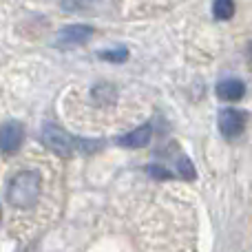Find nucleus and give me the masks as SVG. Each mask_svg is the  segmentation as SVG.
<instances>
[{
  "label": "nucleus",
  "instance_id": "f257e3e1",
  "mask_svg": "<svg viewBox=\"0 0 252 252\" xmlns=\"http://www.w3.org/2000/svg\"><path fill=\"white\" fill-rule=\"evenodd\" d=\"M42 190V177L38 170H20L9 179L7 201L13 208H33L40 199Z\"/></svg>",
  "mask_w": 252,
  "mask_h": 252
},
{
  "label": "nucleus",
  "instance_id": "f03ea898",
  "mask_svg": "<svg viewBox=\"0 0 252 252\" xmlns=\"http://www.w3.org/2000/svg\"><path fill=\"white\" fill-rule=\"evenodd\" d=\"M40 139H42V144L49 151L60 157H73V155H78V153L91 151V142L73 137V135L66 133V130L58 124H44L42 133H40Z\"/></svg>",
  "mask_w": 252,
  "mask_h": 252
},
{
  "label": "nucleus",
  "instance_id": "7ed1b4c3",
  "mask_svg": "<svg viewBox=\"0 0 252 252\" xmlns=\"http://www.w3.org/2000/svg\"><path fill=\"white\" fill-rule=\"evenodd\" d=\"M246 122H248V113L241 109H223L219 113V130L226 139H235L244 133Z\"/></svg>",
  "mask_w": 252,
  "mask_h": 252
},
{
  "label": "nucleus",
  "instance_id": "20e7f679",
  "mask_svg": "<svg viewBox=\"0 0 252 252\" xmlns=\"http://www.w3.org/2000/svg\"><path fill=\"white\" fill-rule=\"evenodd\" d=\"M95 29L89 25H66L56 33V42L60 47H80V44L89 42Z\"/></svg>",
  "mask_w": 252,
  "mask_h": 252
},
{
  "label": "nucleus",
  "instance_id": "39448f33",
  "mask_svg": "<svg viewBox=\"0 0 252 252\" xmlns=\"http://www.w3.org/2000/svg\"><path fill=\"white\" fill-rule=\"evenodd\" d=\"M22 139H25V128L18 122H4L0 126V153L13 155L20 151Z\"/></svg>",
  "mask_w": 252,
  "mask_h": 252
},
{
  "label": "nucleus",
  "instance_id": "423d86ee",
  "mask_svg": "<svg viewBox=\"0 0 252 252\" xmlns=\"http://www.w3.org/2000/svg\"><path fill=\"white\" fill-rule=\"evenodd\" d=\"M151 137H153V126L142 124V126H137V128L128 130L122 137H118V144L124 148H142L151 142Z\"/></svg>",
  "mask_w": 252,
  "mask_h": 252
},
{
  "label": "nucleus",
  "instance_id": "0eeeda50",
  "mask_svg": "<svg viewBox=\"0 0 252 252\" xmlns=\"http://www.w3.org/2000/svg\"><path fill=\"white\" fill-rule=\"evenodd\" d=\"M217 97L219 100H226V102H237L244 97L246 93V84L241 80H235V78H228V80H221L217 84Z\"/></svg>",
  "mask_w": 252,
  "mask_h": 252
},
{
  "label": "nucleus",
  "instance_id": "6e6552de",
  "mask_svg": "<svg viewBox=\"0 0 252 252\" xmlns=\"http://www.w3.org/2000/svg\"><path fill=\"white\" fill-rule=\"evenodd\" d=\"M213 16L217 18V20H230V18L235 16V0H215Z\"/></svg>",
  "mask_w": 252,
  "mask_h": 252
},
{
  "label": "nucleus",
  "instance_id": "1a4fd4ad",
  "mask_svg": "<svg viewBox=\"0 0 252 252\" xmlns=\"http://www.w3.org/2000/svg\"><path fill=\"white\" fill-rule=\"evenodd\" d=\"M177 173L182 175V179H195V166L190 164V159H188L186 155H179L177 157Z\"/></svg>",
  "mask_w": 252,
  "mask_h": 252
},
{
  "label": "nucleus",
  "instance_id": "9d476101",
  "mask_svg": "<svg viewBox=\"0 0 252 252\" xmlns=\"http://www.w3.org/2000/svg\"><path fill=\"white\" fill-rule=\"evenodd\" d=\"M100 58L104 62H124L128 58V49L118 47V49H109V51H100Z\"/></svg>",
  "mask_w": 252,
  "mask_h": 252
},
{
  "label": "nucleus",
  "instance_id": "9b49d317",
  "mask_svg": "<svg viewBox=\"0 0 252 252\" xmlns=\"http://www.w3.org/2000/svg\"><path fill=\"white\" fill-rule=\"evenodd\" d=\"M148 173L153 175V177H159V179H173V173H170L166 166H161V164H153V166H148Z\"/></svg>",
  "mask_w": 252,
  "mask_h": 252
}]
</instances>
